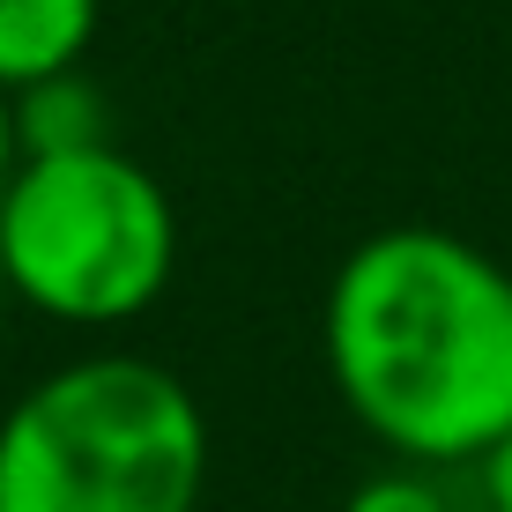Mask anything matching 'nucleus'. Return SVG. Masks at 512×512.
<instances>
[{
	"label": "nucleus",
	"instance_id": "obj_1",
	"mask_svg": "<svg viewBox=\"0 0 512 512\" xmlns=\"http://www.w3.org/2000/svg\"><path fill=\"white\" fill-rule=\"evenodd\" d=\"M320 357L394 461L483 468L512 431V268L461 231L386 223L327 282Z\"/></svg>",
	"mask_w": 512,
	"mask_h": 512
},
{
	"label": "nucleus",
	"instance_id": "obj_8",
	"mask_svg": "<svg viewBox=\"0 0 512 512\" xmlns=\"http://www.w3.org/2000/svg\"><path fill=\"white\" fill-rule=\"evenodd\" d=\"M15 164H23V134H15V97L0 90V193H8Z\"/></svg>",
	"mask_w": 512,
	"mask_h": 512
},
{
	"label": "nucleus",
	"instance_id": "obj_4",
	"mask_svg": "<svg viewBox=\"0 0 512 512\" xmlns=\"http://www.w3.org/2000/svg\"><path fill=\"white\" fill-rule=\"evenodd\" d=\"M97 15L104 0H0V90L23 97L52 75H75Z\"/></svg>",
	"mask_w": 512,
	"mask_h": 512
},
{
	"label": "nucleus",
	"instance_id": "obj_7",
	"mask_svg": "<svg viewBox=\"0 0 512 512\" xmlns=\"http://www.w3.org/2000/svg\"><path fill=\"white\" fill-rule=\"evenodd\" d=\"M483 505L490 512H512V431L483 453Z\"/></svg>",
	"mask_w": 512,
	"mask_h": 512
},
{
	"label": "nucleus",
	"instance_id": "obj_5",
	"mask_svg": "<svg viewBox=\"0 0 512 512\" xmlns=\"http://www.w3.org/2000/svg\"><path fill=\"white\" fill-rule=\"evenodd\" d=\"M15 134H23V156H75L112 141V112H104V90L75 67L15 97Z\"/></svg>",
	"mask_w": 512,
	"mask_h": 512
},
{
	"label": "nucleus",
	"instance_id": "obj_3",
	"mask_svg": "<svg viewBox=\"0 0 512 512\" xmlns=\"http://www.w3.org/2000/svg\"><path fill=\"white\" fill-rule=\"evenodd\" d=\"M179 275V208L119 141L23 156L0 193V282L60 327L141 320Z\"/></svg>",
	"mask_w": 512,
	"mask_h": 512
},
{
	"label": "nucleus",
	"instance_id": "obj_2",
	"mask_svg": "<svg viewBox=\"0 0 512 512\" xmlns=\"http://www.w3.org/2000/svg\"><path fill=\"white\" fill-rule=\"evenodd\" d=\"M208 416L156 357L97 349L0 416V512H201Z\"/></svg>",
	"mask_w": 512,
	"mask_h": 512
},
{
	"label": "nucleus",
	"instance_id": "obj_6",
	"mask_svg": "<svg viewBox=\"0 0 512 512\" xmlns=\"http://www.w3.org/2000/svg\"><path fill=\"white\" fill-rule=\"evenodd\" d=\"M342 512H453V498H446V483H438V468L394 461V468L364 475V483L342 498Z\"/></svg>",
	"mask_w": 512,
	"mask_h": 512
}]
</instances>
